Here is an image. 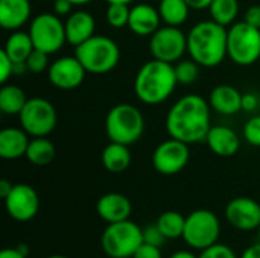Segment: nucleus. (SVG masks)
Returning <instances> with one entry per match:
<instances>
[{"label": "nucleus", "mask_w": 260, "mask_h": 258, "mask_svg": "<svg viewBox=\"0 0 260 258\" xmlns=\"http://www.w3.org/2000/svg\"><path fill=\"white\" fill-rule=\"evenodd\" d=\"M210 128V103L200 94L180 97L166 116L168 134L187 144L206 140Z\"/></svg>", "instance_id": "1"}, {"label": "nucleus", "mask_w": 260, "mask_h": 258, "mask_svg": "<svg viewBox=\"0 0 260 258\" xmlns=\"http://www.w3.org/2000/svg\"><path fill=\"white\" fill-rule=\"evenodd\" d=\"M229 29L213 20L197 23L187 33V53L201 67H218L227 55Z\"/></svg>", "instance_id": "2"}, {"label": "nucleus", "mask_w": 260, "mask_h": 258, "mask_svg": "<svg viewBox=\"0 0 260 258\" xmlns=\"http://www.w3.org/2000/svg\"><path fill=\"white\" fill-rule=\"evenodd\" d=\"M178 84L175 65L160 59L145 62L136 75L134 91L140 102L158 105L166 102Z\"/></svg>", "instance_id": "3"}, {"label": "nucleus", "mask_w": 260, "mask_h": 258, "mask_svg": "<svg viewBox=\"0 0 260 258\" xmlns=\"http://www.w3.org/2000/svg\"><path fill=\"white\" fill-rule=\"evenodd\" d=\"M105 132L110 141L126 146L139 141L145 132V117L131 103L114 105L105 117Z\"/></svg>", "instance_id": "4"}, {"label": "nucleus", "mask_w": 260, "mask_h": 258, "mask_svg": "<svg viewBox=\"0 0 260 258\" xmlns=\"http://www.w3.org/2000/svg\"><path fill=\"white\" fill-rule=\"evenodd\" d=\"M75 56L81 61L87 73L104 75L116 68L120 61V49L105 35H93L85 43L75 47Z\"/></svg>", "instance_id": "5"}, {"label": "nucleus", "mask_w": 260, "mask_h": 258, "mask_svg": "<svg viewBox=\"0 0 260 258\" xmlns=\"http://www.w3.org/2000/svg\"><path fill=\"white\" fill-rule=\"evenodd\" d=\"M101 242L104 252L110 258H133L143 243V230L129 219L108 224Z\"/></svg>", "instance_id": "6"}, {"label": "nucleus", "mask_w": 260, "mask_h": 258, "mask_svg": "<svg viewBox=\"0 0 260 258\" xmlns=\"http://www.w3.org/2000/svg\"><path fill=\"white\" fill-rule=\"evenodd\" d=\"M227 55L238 65H253L260 58V29L245 21L233 23L229 27Z\"/></svg>", "instance_id": "7"}, {"label": "nucleus", "mask_w": 260, "mask_h": 258, "mask_svg": "<svg viewBox=\"0 0 260 258\" xmlns=\"http://www.w3.org/2000/svg\"><path fill=\"white\" fill-rule=\"evenodd\" d=\"M29 35L35 49L43 50L49 55L56 53L66 43V24L59 15L41 12L38 14L29 26Z\"/></svg>", "instance_id": "8"}, {"label": "nucleus", "mask_w": 260, "mask_h": 258, "mask_svg": "<svg viewBox=\"0 0 260 258\" xmlns=\"http://www.w3.org/2000/svg\"><path fill=\"white\" fill-rule=\"evenodd\" d=\"M18 122L30 137H47L56 126L58 114L47 99L30 97L18 114Z\"/></svg>", "instance_id": "9"}, {"label": "nucleus", "mask_w": 260, "mask_h": 258, "mask_svg": "<svg viewBox=\"0 0 260 258\" xmlns=\"http://www.w3.org/2000/svg\"><path fill=\"white\" fill-rule=\"evenodd\" d=\"M221 234L219 219L209 210H195L186 217L183 239L193 249H206L216 243Z\"/></svg>", "instance_id": "10"}, {"label": "nucleus", "mask_w": 260, "mask_h": 258, "mask_svg": "<svg viewBox=\"0 0 260 258\" xmlns=\"http://www.w3.org/2000/svg\"><path fill=\"white\" fill-rule=\"evenodd\" d=\"M152 58L165 62H178L187 52V33L178 26H160L149 38Z\"/></svg>", "instance_id": "11"}, {"label": "nucleus", "mask_w": 260, "mask_h": 258, "mask_svg": "<svg viewBox=\"0 0 260 258\" xmlns=\"http://www.w3.org/2000/svg\"><path fill=\"white\" fill-rule=\"evenodd\" d=\"M189 158V144L171 137L154 149L152 166L161 175H177L187 166Z\"/></svg>", "instance_id": "12"}, {"label": "nucleus", "mask_w": 260, "mask_h": 258, "mask_svg": "<svg viewBox=\"0 0 260 258\" xmlns=\"http://www.w3.org/2000/svg\"><path fill=\"white\" fill-rule=\"evenodd\" d=\"M8 214L17 222H27L38 214L40 198L29 184H15L11 193L5 198Z\"/></svg>", "instance_id": "13"}, {"label": "nucleus", "mask_w": 260, "mask_h": 258, "mask_svg": "<svg viewBox=\"0 0 260 258\" xmlns=\"http://www.w3.org/2000/svg\"><path fill=\"white\" fill-rule=\"evenodd\" d=\"M85 73L87 70L75 55L61 56L55 59L47 68V76L50 84L58 90H64V91L78 88L84 82Z\"/></svg>", "instance_id": "14"}, {"label": "nucleus", "mask_w": 260, "mask_h": 258, "mask_svg": "<svg viewBox=\"0 0 260 258\" xmlns=\"http://www.w3.org/2000/svg\"><path fill=\"white\" fill-rule=\"evenodd\" d=\"M229 224L239 231H253L260 227V204L245 196L232 199L225 207Z\"/></svg>", "instance_id": "15"}, {"label": "nucleus", "mask_w": 260, "mask_h": 258, "mask_svg": "<svg viewBox=\"0 0 260 258\" xmlns=\"http://www.w3.org/2000/svg\"><path fill=\"white\" fill-rule=\"evenodd\" d=\"M161 23L158 9L148 3H139L131 8L128 29L139 36H151Z\"/></svg>", "instance_id": "16"}, {"label": "nucleus", "mask_w": 260, "mask_h": 258, "mask_svg": "<svg viewBox=\"0 0 260 258\" xmlns=\"http://www.w3.org/2000/svg\"><path fill=\"white\" fill-rule=\"evenodd\" d=\"M242 93L229 84L216 85L209 96L210 108L222 116H235L242 111Z\"/></svg>", "instance_id": "17"}, {"label": "nucleus", "mask_w": 260, "mask_h": 258, "mask_svg": "<svg viewBox=\"0 0 260 258\" xmlns=\"http://www.w3.org/2000/svg\"><path fill=\"white\" fill-rule=\"evenodd\" d=\"M98 214L107 224H116L129 219L133 207L129 199L122 193H107L96 204Z\"/></svg>", "instance_id": "18"}, {"label": "nucleus", "mask_w": 260, "mask_h": 258, "mask_svg": "<svg viewBox=\"0 0 260 258\" xmlns=\"http://www.w3.org/2000/svg\"><path fill=\"white\" fill-rule=\"evenodd\" d=\"M66 24V38L67 43L72 46H79L85 43L88 38H91L96 29V21L94 17L87 12V11H76L72 12L67 20L64 21Z\"/></svg>", "instance_id": "19"}, {"label": "nucleus", "mask_w": 260, "mask_h": 258, "mask_svg": "<svg viewBox=\"0 0 260 258\" xmlns=\"http://www.w3.org/2000/svg\"><path fill=\"white\" fill-rule=\"evenodd\" d=\"M32 5L29 0H0V24L5 30H18L30 18Z\"/></svg>", "instance_id": "20"}, {"label": "nucleus", "mask_w": 260, "mask_h": 258, "mask_svg": "<svg viewBox=\"0 0 260 258\" xmlns=\"http://www.w3.org/2000/svg\"><path fill=\"white\" fill-rule=\"evenodd\" d=\"M206 141L210 151L218 157H233L241 148V138L236 131L224 125L212 126Z\"/></svg>", "instance_id": "21"}, {"label": "nucleus", "mask_w": 260, "mask_h": 258, "mask_svg": "<svg viewBox=\"0 0 260 258\" xmlns=\"http://www.w3.org/2000/svg\"><path fill=\"white\" fill-rule=\"evenodd\" d=\"M30 135L23 128H5L0 131V157L3 160H18L26 157Z\"/></svg>", "instance_id": "22"}, {"label": "nucleus", "mask_w": 260, "mask_h": 258, "mask_svg": "<svg viewBox=\"0 0 260 258\" xmlns=\"http://www.w3.org/2000/svg\"><path fill=\"white\" fill-rule=\"evenodd\" d=\"M131 151L126 144L110 141L102 151V164L111 173H122L131 164Z\"/></svg>", "instance_id": "23"}, {"label": "nucleus", "mask_w": 260, "mask_h": 258, "mask_svg": "<svg viewBox=\"0 0 260 258\" xmlns=\"http://www.w3.org/2000/svg\"><path fill=\"white\" fill-rule=\"evenodd\" d=\"M34 49L35 46L32 43L29 32H23L20 29L11 32V35L6 38L3 46V50L14 62H26L27 56L32 53Z\"/></svg>", "instance_id": "24"}, {"label": "nucleus", "mask_w": 260, "mask_h": 258, "mask_svg": "<svg viewBox=\"0 0 260 258\" xmlns=\"http://www.w3.org/2000/svg\"><path fill=\"white\" fill-rule=\"evenodd\" d=\"M27 102L23 88L12 84H3L0 90V109L6 116H18Z\"/></svg>", "instance_id": "25"}, {"label": "nucleus", "mask_w": 260, "mask_h": 258, "mask_svg": "<svg viewBox=\"0 0 260 258\" xmlns=\"http://www.w3.org/2000/svg\"><path fill=\"white\" fill-rule=\"evenodd\" d=\"M158 12L161 21L169 26H181L187 21L190 6L186 0H158Z\"/></svg>", "instance_id": "26"}, {"label": "nucleus", "mask_w": 260, "mask_h": 258, "mask_svg": "<svg viewBox=\"0 0 260 258\" xmlns=\"http://www.w3.org/2000/svg\"><path fill=\"white\" fill-rule=\"evenodd\" d=\"M55 144L47 137H32L26 152V158L34 166H47L55 158Z\"/></svg>", "instance_id": "27"}, {"label": "nucleus", "mask_w": 260, "mask_h": 258, "mask_svg": "<svg viewBox=\"0 0 260 258\" xmlns=\"http://www.w3.org/2000/svg\"><path fill=\"white\" fill-rule=\"evenodd\" d=\"M210 17L213 21L222 26H232L236 23L239 14V2L238 0H213L209 6Z\"/></svg>", "instance_id": "28"}, {"label": "nucleus", "mask_w": 260, "mask_h": 258, "mask_svg": "<svg viewBox=\"0 0 260 258\" xmlns=\"http://www.w3.org/2000/svg\"><path fill=\"white\" fill-rule=\"evenodd\" d=\"M155 224L166 239H178L183 237L186 217H183V214H180L178 211H165L163 214H160Z\"/></svg>", "instance_id": "29"}, {"label": "nucleus", "mask_w": 260, "mask_h": 258, "mask_svg": "<svg viewBox=\"0 0 260 258\" xmlns=\"http://www.w3.org/2000/svg\"><path fill=\"white\" fill-rule=\"evenodd\" d=\"M129 12H131V8L126 3H108L105 17L111 27L122 29V27H128Z\"/></svg>", "instance_id": "30"}, {"label": "nucleus", "mask_w": 260, "mask_h": 258, "mask_svg": "<svg viewBox=\"0 0 260 258\" xmlns=\"http://www.w3.org/2000/svg\"><path fill=\"white\" fill-rule=\"evenodd\" d=\"M200 64H197L192 58L190 59H180L175 65V75L178 84H192L198 79L200 75Z\"/></svg>", "instance_id": "31"}, {"label": "nucleus", "mask_w": 260, "mask_h": 258, "mask_svg": "<svg viewBox=\"0 0 260 258\" xmlns=\"http://www.w3.org/2000/svg\"><path fill=\"white\" fill-rule=\"evenodd\" d=\"M26 65H27V71L30 73H41L46 68H49V53L34 49L32 53L27 56L26 59Z\"/></svg>", "instance_id": "32"}, {"label": "nucleus", "mask_w": 260, "mask_h": 258, "mask_svg": "<svg viewBox=\"0 0 260 258\" xmlns=\"http://www.w3.org/2000/svg\"><path fill=\"white\" fill-rule=\"evenodd\" d=\"M244 138L248 144L260 148V116H254L247 120L244 126Z\"/></svg>", "instance_id": "33"}, {"label": "nucleus", "mask_w": 260, "mask_h": 258, "mask_svg": "<svg viewBox=\"0 0 260 258\" xmlns=\"http://www.w3.org/2000/svg\"><path fill=\"white\" fill-rule=\"evenodd\" d=\"M198 258H236V254L227 245L215 243V245L203 249V252L200 254Z\"/></svg>", "instance_id": "34"}, {"label": "nucleus", "mask_w": 260, "mask_h": 258, "mask_svg": "<svg viewBox=\"0 0 260 258\" xmlns=\"http://www.w3.org/2000/svg\"><path fill=\"white\" fill-rule=\"evenodd\" d=\"M165 240H166V237L160 231V228H158L157 224L148 225L143 230V242L145 243H149V245H154V246H161L165 243Z\"/></svg>", "instance_id": "35"}, {"label": "nucleus", "mask_w": 260, "mask_h": 258, "mask_svg": "<svg viewBox=\"0 0 260 258\" xmlns=\"http://www.w3.org/2000/svg\"><path fill=\"white\" fill-rule=\"evenodd\" d=\"M11 76H14V61L2 49L0 50V82L6 84Z\"/></svg>", "instance_id": "36"}, {"label": "nucleus", "mask_w": 260, "mask_h": 258, "mask_svg": "<svg viewBox=\"0 0 260 258\" xmlns=\"http://www.w3.org/2000/svg\"><path fill=\"white\" fill-rule=\"evenodd\" d=\"M133 258H161V252H160V246H154L149 243H142L139 246V249L136 251V254Z\"/></svg>", "instance_id": "37"}, {"label": "nucleus", "mask_w": 260, "mask_h": 258, "mask_svg": "<svg viewBox=\"0 0 260 258\" xmlns=\"http://www.w3.org/2000/svg\"><path fill=\"white\" fill-rule=\"evenodd\" d=\"M244 21L260 29V5H251L244 15Z\"/></svg>", "instance_id": "38"}, {"label": "nucleus", "mask_w": 260, "mask_h": 258, "mask_svg": "<svg viewBox=\"0 0 260 258\" xmlns=\"http://www.w3.org/2000/svg\"><path fill=\"white\" fill-rule=\"evenodd\" d=\"M73 6L75 5L70 0H53V12L59 17H69Z\"/></svg>", "instance_id": "39"}, {"label": "nucleus", "mask_w": 260, "mask_h": 258, "mask_svg": "<svg viewBox=\"0 0 260 258\" xmlns=\"http://www.w3.org/2000/svg\"><path fill=\"white\" fill-rule=\"evenodd\" d=\"M259 105V100L256 97V94L253 93H245L242 96V109L245 111H254Z\"/></svg>", "instance_id": "40"}, {"label": "nucleus", "mask_w": 260, "mask_h": 258, "mask_svg": "<svg viewBox=\"0 0 260 258\" xmlns=\"http://www.w3.org/2000/svg\"><path fill=\"white\" fill-rule=\"evenodd\" d=\"M241 258H260V242L259 243H256V245L248 246V248L244 251V254H242V257Z\"/></svg>", "instance_id": "41"}, {"label": "nucleus", "mask_w": 260, "mask_h": 258, "mask_svg": "<svg viewBox=\"0 0 260 258\" xmlns=\"http://www.w3.org/2000/svg\"><path fill=\"white\" fill-rule=\"evenodd\" d=\"M192 9H209L213 0H186Z\"/></svg>", "instance_id": "42"}, {"label": "nucleus", "mask_w": 260, "mask_h": 258, "mask_svg": "<svg viewBox=\"0 0 260 258\" xmlns=\"http://www.w3.org/2000/svg\"><path fill=\"white\" fill-rule=\"evenodd\" d=\"M0 258H26V255L21 254L17 248H6L0 252Z\"/></svg>", "instance_id": "43"}, {"label": "nucleus", "mask_w": 260, "mask_h": 258, "mask_svg": "<svg viewBox=\"0 0 260 258\" xmlns=\"http://www.w3.org/2000/svg\"><path fill=\"white\" fill-rule=\"evenodd\" d=\"M12 187H14V186H12L8 179H2V181H0V196L5 199V198L11 193Z\"/></svg>", "instance_id": "44"}, {"label": "nucleus", "mask_w": 260, "mask_h": 258, "mask_svg": "<svg viewBox=\"0 0 260 258\" xmlns=\"http://www.w3.org/2000/svg\"><path fill=\"white\" fill-rule=\"evenodd\" d=\"M171 258H198V257H195V254H192V252H189V251H178V252L172 254Z\"/></svg>", "instance_id": "45"}, {"label": "nucleus", "mask_w": 260, "mask_h": 258, "mask_svg": "<svg viewBox=\"0 0 260 258\" xmlns=\"http://www.w3.org/2000/svg\"><path fill=\"white\" fill-rule=\"evenodd\" d=\"M75 6H82V5H87V3H90V2H93V0H70Z\"/></svg>", "instance_id": "46"}, {"label": "nucleus", "mask_w": 260, "mask_h": 258, "mask_svg": "<svg viewBox=\"0 0 260 258\" xmlns=\"http://www.w3.org/2000/svg\"><path fill=\"white\" fill-rule=\"evenodd\" d=\"M105 2H108V3H126V5H129L133 0H105Z\"/></svg>", "instance_id": "47"}, {"label": "nucleus", "mask_w": 260, "mask_h": 258, "mask_svg": "<svg viewBox=\"0 0 260 258\" xmlns=\"http://www.w3.org/2000/svg\"><path fill=\"white\" fill-rule=\"evenodd\" d=\"M47 258H67V257H64V255H50V257H47Z\"/></svg>", "instance_id": "48"}, {"label": "nucleus", "mask_w": 260, "mask_h": 258, "mask_svg": "<svg viewBox=\"0 0 260 258\" xmlns=\"http://www.w3.org/2000/svg\"><path fill=\"white\" fill-rule=\"evenodd\" d=\"M257 233H259V242H260V227L257 228Z\"/></svg>", "instance_id": "49"}]
</instances>
